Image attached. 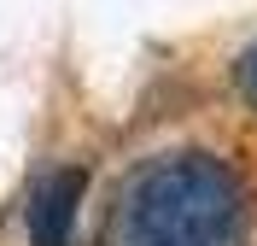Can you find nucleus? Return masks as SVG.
<instances>
[{"instance_id": "7ed1b4c3", "label": "nucleus", "mask_w": 257, "mask_h": 246, "mask_svg": "<svg viewBox=\"0 0 257 246\" xmlns=\"http://www.w3.org/2000/svg\"><path fill=\"white\" fill-rule=\"evenodd\" d=\"M234 82H240V94H245V100L257 106V41H251V47L240 53V59H234Z\"/></svg>"}, {"instance_id": "f257e3e1", "label": "nucleus", "mask_w": 257, "mask_h": 246, "mask_svg": "<svg viewBox=\"0 0 257 246\" xmlns=\"http://www.w3.org/2000/svg\"><path fill=\"white\" fill-rule=\"evenodd\" d=\"M251 199L222 152L170 147L141 158L117 188L105 246H245Z\"/></svg>"}, {"instance_id": "f03ea898", "label": "nucleus", "mask_w": 257, "mask_h": 246, "mask_svg": "<svg viewBox=\"0 0 257 246\" xmlns=\"http://www.w3.org/2000/svg\"><path fill=\"white\" fill-rule=\"evenodd\" d=\"M82 194H88V170L82 164H53L30 194V246H76Z\"/></svg>"}]
</instances>
